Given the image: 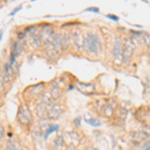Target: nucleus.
<instances>
[{
    "instance_id": "nucleus-9",
    "label": "nucleus",
    "mask_w": 150,
    "mask_h": 150,
    "mask_svg": "<svg viewBox=\"0 0 150 150\" xmlns=\"http://www.w3.org/2000/svg\"><path fill=\"white\" fill-rule=\"evenodd\" d=\"M47 105L48 104L41 102L36 108V113L40 119H47Z\"/></svg>"
},
{
    "instance_id": "nucleus-23",
    "label": "nucleus",
    "mask_w": 150,
    "mask_h": 150,
    "mask_svg": "<svg viewBox=\"0 0 150 150\" xmlns=\"http://www.w3.org/2000/svg\"><path fill=\"white\" fill-rule=\"evenodd\" d=\"M86 11H90V12H95V13H99V8H96V7H89V8L86 9Z\"/></svg>"
},
{
    "instance_id": "nucleus-6",
    "label": "nucleus",
    "mask_w": 150,
    "mask_h": 150,
    "mask_svg": "<svg viewBox=\"0 0 150 150\" xmlns=\"http://www.w3.org/2000/svg\"><path fill=\"white\" fill-rule=\"evenodd\" d=\"M71 40H72V43H73V46L76 48L77 50L80 51V50H82L84 48V37L81 32H79V31L74 32L71 36Z\"/></svg>"
},
{
    "instance_id": "nucleus-20",
    "label": "nucleus",
    "mask_w": 150,
    "mask_h": 150,
    "mask_svg": "<svg viewBox=\"0 0 150 150\" xmlns=\"http://www.w3.org/2000/svg\"><path fill=\"white\" fill-rule=\"evenodd\" d=\"M21 9H22V6H21V5L17 6V7H16V8H14V9H13V11H12L11 13L9 14V16H14V15H15L16 13H17L18 11H20Z\"/></svg>"
},
{
    "instance_id": "nucleus-17",
    "label": "nucleus",
    "mask_w": 150,
    "mask_h": 150,
    "mask_svg": "<svg viewBox=\"0 0 150 150\" xmlns=\"http://www.w3.org/2000/svg\"><path fill=\"white\" fill-rule=\"evenodd\" d=\"M103 113L105 116H107V117H110V116L113 115V107L111 104H108V105H106L105 107L103 108Z\"/></svg>"
},
{
    "instance_id": "nucleus-13",
    "label": "nucleus",
    "mask_w": 150,
    "mask_h": 150,
    "mask_svg": "<svg viewBox=\"0 0 150 150\" xmlns=\"http://www.w3.org/2000/svg\"><path fill=\"white\" fill-rule=\"evenodd\" d=\"M77 85H78V88L80 89V91H82V92H92V91H94V89H95L93 84H86V83L79 82Z\"/></svg>"
},
{
    "instance_id": "nucleus-1",
    "label": "nucleus",
    "mask_w": 150,
    "mask_h": 150,
    "mask_svg": "<svg viewBox=\"0 0 150 150\" xmlns=\"http://www.w3.org/2000/svg\"><path fill=\"white\" fill-rule=\"evenodd\" d=\"M84 47L91 54H97L100 51V41L94 33H88L84 38Z\"/></svg>"
},
{
    "instance_id": "nucleus-14",
    "label": "nucleus",
    "mask_w": 150,
    "mask_h": 150,
    "mask_svg": "<svg viewBox=\"0 0 150 150\" xmlns=\"http://www.w3.org/2000/svg\"><path fill=\"white\" fill-rule=\"evenodd\" d=\"M58 129H59V126H58V125H49L44 132V139H47V137L49 136L51 133H53L54 131H57Z\"/></svg>"
},
{
    "instance_id": "nucleus-10",
    "label": "nucleus",
    "mask_w": 150,
    "mask_h": 150,
    "mask_svg": "<svg viewBox=\"0 0 150 150\" xmlns=\"http://www.w3.org/2000/svg\"><path fill=\"white\" fill-rule=\"evenodd\" d=\"M70 42H71V36L68 33H63L61 34V49L66 50L68 49Z\"/></svg>"
},
{
    "instance_id": "nucleus-16",
    "label": "nucleus",
    "mask_w": 150,
    "mask_h": 150,
    "mask_svg": "<svg viewBox=\"0 0 150 150\" xmlns=\"http://www.w3.org/2000/svg\"><path fill=\"white\" fill-rule=\"evenodd\" d=\"M85 120L86 122L88 123L89 125H91V126H100L101 125V122L99 121V120L95 119V118H91V117H87V116H85Z\"/></svg>"
},
{
    "instance_id": "nucleus-5",
    "label": "nucleus",
    "mask_w": 150,
    "mask_h": 150,
    "mask_svg": "<svg viewBox=\"0 0 150 150\" xmlns=\"http://www.w3.org/2000/svg\"><path fill=\"white\" fill-rule=\"evenodd\" d=\"M40 35L42 42L44 43V45L49 44L52 41V38L54 36V29L51 25H45L40 29Z\"/></svg>"
},
{
    "instance_id": "nucleus-30",
    "label": "nucleus",
    "mask_w": 150,
    "mask_h": 150,
    "mask_svg": "<svg viewBox=\"0 0 150 150\" xmlns=\"http://www.w3.org/2000/svg\"><path fill=\"white\" fill-rule=\"evenodd\" d=\"M0 99H1V97H0Z\"/></svg>"
},
{
    "instance_id": "nucleus-25",
    "label": "nucleus",
    "mask_w": 150,
    "mask_h": 150,
    "mask_svg": "<svg viewBox=\"0 0 150 150\" xmlns=\"http://www.w3.org/2000/svg\"><path fill=\"white\" fill-rule=\"evenodd\" d=\"M80 122H81V118L80 117H77L74 119V123L76 126H80Z\"/></svg>"
},
{
    "instance_id": "nucleus-29",
    "label": "nucleus",
    "mask_w": 150,
    "mask_h": 150,
    "mask_svg": "<svg viewBox=\"0 0 150 150\" xmlns=\"http://www.w3.org/2000/svg\"><path fill=\"white\" fill-rule=\"evenodd\" d=\"M31 1H36V0H31Z\"/></svg>"
},
{
    "instance_id": "nucleus-19",
    "label": "nucleus",
    "mask_w": 150,
    "mask_h": 150,
    "mask_svg": "<svg viewBox=\"0 0 150 150\" xmlns=\"http://www.w3.org/2000/svg\"><path fill=\"white\" fill-rule=\"evenodd\" d=\"M143 38H144V41L146 42V45L148 46L149 51H150V35L149 34H144L143 35Z\"/></svg>"
},
{
    "instance_id": "nucleus-18",
    "label": "nucleus",
    "mask_w": 150,
    "mask_h": 150,
    "mask_svg": "<svg viewBox=\"0 0 150 150\" xmlns=\"http://www.w3.org/2000/svg\"><path fill=\"white\" fill-rule=\"evenodd\" d=\"M6 150H18V148L16 147L15 142H13L12 140H9L6 144Z\"/></svg>"
},
{
    "instance_id": "nucleus-8",
    "label": "nucleus",
    "mask_w": 150,
    "mask_h": 150,
    "mask_svg": "<svg viewBox=\"0 0 150 150\" xmlns=\"http://www.w3.org/2000/svg\"><path fill=\"white\" fill-rule=\"evenodd\" d=\"M113 56H114V59L118 62L122 61V53H123V44L121 43V40L119 38L115 40L114 46H113Z\"/></svg>"
},
{
    "instance_id": "nucleus-7",
    "label": "nucleus",
    "mask_w": 150,
    "mask_h": 150,
    "mask_svg": "<svg viewBox=\"0 0 150 150\" xmlns=\"http://www.w3.org/2000/svg\"><path fill=\"white\" fill-rule=\"evenodd\" d=\"M29 35H30V39L33 46L34 47L40 46V44L42 43V39H41V35H40V29L33 26V28L29 32Z\"/></svg>"
},
{
    "instance_id": "nucleus-2",
    "label": "nucleus",
    "mask_w": 150,
    "mask_h": 150,
    "mask_svg": "<svg viewBox=\"0 0 150 150\" xmlns=\"http://www.w3.org/2000/svg\"><path fill=\"white\" fill-rule=\"evenodd\" d=\"M17 120L21 125H30L33 121L32 114L26 105H20L17 111Z\"/></svg>"
},
{
    "instance_id": "nucleus-27",
    "label": "nucleus",
    "mask_w": 150,
    "mask_h": 150,
    "mask_svg": "<svg viewBox=\"0 0 150 150\" xmlns=\"http://www.w3.org/2000/svg\"><path fill=\"white\" fill-rule=\"evenodd\" d=\"M87 150H98L97 148H94V147H90V148H88Z\"/></svg>"
},
{
    "instance_id": "nucleus-24",
    "label": "nucleus",
    "mask_w": 150,
    "mask_h": 150,
    "mask_svg": "<svg viewBox=\"0 0 150 150\" xmlns=\"http://www.w3.org/2000/svg\"><path fill=\"white\" fill-rule=\"evenodd\" d=\"M107 17L109 18V19H111V20H113V21H118V19H119V18L117 17V16L112 15V14H108Z\"/></svg>"
},
{
    "instance_id": "nucleus-28",
    "label": "nucleus",
    "mask_w": 150,
    "mask_h": 150,
    "mask_svg": "<svg viewBox=\"0 0 150 150\" xmlns=\"http://www.w3.org/2000/svg\"><path fill=\"white\" fill-rule=\"evenodd\" d=\"M2 34H3V31H1V32H0V40H1V38H2Z\"/></svg>"
},
{
    "instance_id": "nucleus-21",
    "label": "nucleus",
    "mask_w": 150,
    "mask_h": 150,
    "mask_svg": "<svg viewBox=\"0 0 150 150\" xmlns=\"http://www.w3.org/2000/svg\"><path fill=\"white\" fill-rule=\"evenodd\" d=\"M143 150H150V140H147L146 142L143 144V147H142Z\"/></svg>"
},
{
    "instance_id": "nucleus-15",
    "label": "nucleus",
    "mask_w": 150,
    "mask_h": 150,
    "mask_svg": "<svg viewBox=\"0 0 150 150\" xmlns=\"http://www.w3.org/2000/svg\"><path fill=\"white\" fill-rule=\"evenodd\" d=\"M54 144H55V146L58 147V148L63 147L65 144V140H64L63 135H58V136H56V138L54 140Z\"/></svg>"
},
{
    "instance_id": "nucleus-4",
    "label": "nucleus",
    "mask_w": 150,
    "mask_h": 150,
    "mask_svg": "<svg viewBox=\"0 0 150 150\" xmlns=\"http://www.w3.org/2000/svg\"><path fill=\"white\" fill-rule=\"evenodd\" d=\"M63 113V107L62 105L57 103H52V104H48L47 105V119L50 120H55L61 116V114Z\"/></svg>"
},
{
    "instance_id": "nucleus-26",
    "label": "nucleus",
    "mask_w": 150,
    "mask_h": 150,
    "mask_svg": "<svg viewBox=\"0 0 150 150\" xmlns=\"http://www.w3.org/2000/svg\"><path fill=\"white\" fill-rule=\"evenodd\" d=\"M66 150H75V146H73V145H69V147H67Z\"/></svg>"
},
{
    "instance_id": "nucleus-11",
    "label": "nucleus",
    "mask_w": 150,
    "mask_h": 150,
    "mask_svg": "<svg viewBox=\"0 0 150 150\" xmlns=\"http://www.w3.org/2000/svg\"><path fill=\"white\" fill-rule=\"evenodd\" d=\"M66 136L68 137L69 141H70V145H73V146H76L77 144L80 142V138H79L78 134L75 132H68L66 133Z\"/></svg>"
},
{
    "instance_id": "nucleus-3",
    "label": "nucleus",
    "mask_w": 150,
    "mask_h": 150,
    "mask_svg": "<svg viewBox=\"0 0 150 150\" xmlns=\"http://www.w3.org/2000/svg\"><path fill=\"white\" fill-rule=\"evenodd\" d=\"M135 50V41L132 38H126L123 44V53H122V61L124 63L130 61L131 57L134 54Z\"/></svg>"
},
{
    "instance_id": "nucleus-12",
    "label": "nucleus",
    "mask_w": 150,
    "mask_h": 150,
    "mask_svg": "<svg viewBox=\"0 0 150 150\" xmlns=\"http://www.w3.org/2000/svg\"><path fill=\"white\" fill-rule=\"evenodd\" d=\"M41 99H42V102L45 104H52V103H54V101H55L54 98L52 97L50 91H45V92H43L42 95H41Z\"/></svg>"
},
{
    "instance_id": "nucleus-22",
    "label": "nucleus",
    "mask_w": 150,
    "mask_h": 150,
    "mask_svg": "<svg viewBox=\"0 0 150 150\" xmlns=\"http://www.w3.org/2000/svg\"><path fill=\"white\" fill-rule=\"evenodd\" d=\"M4 127L3 126H0V144H1V141L3 139V136H4Z\"/></svg>"
}]
</instances>
